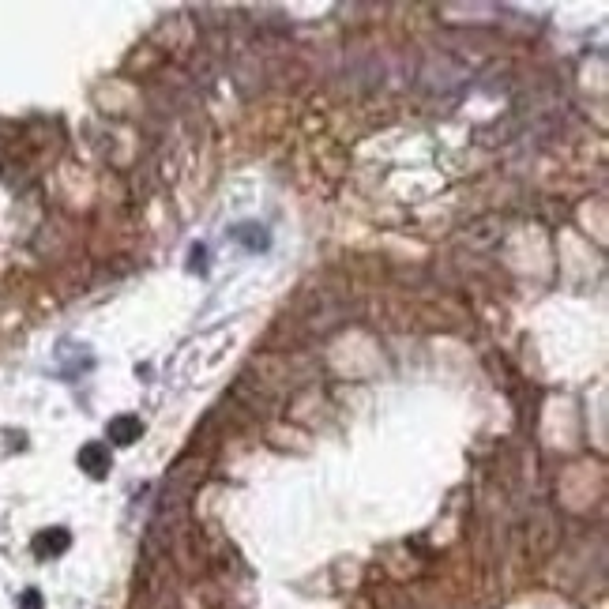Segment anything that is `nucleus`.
<instances>
[{
	"label": "nucleus",
	"mask_w": 609,
	"mask_h": 609,
	"mask_svg": "<svg viewBox=\"0 0 609 609\" xmlns=\"http://www.w3.org/2000/svg\"><path fill=\"white\" fill-rule=\"evenodd\" d=\"M113 467V455H110V444H102V440H91V444H83L79 448V470H87L91 478H106Z\"/></svg>",
	"instance_id": "nucleus-1"
},
{
	"label": "nucleus",
	"mask_w": 609,
	"mask_h": 609,
	"mask_svg": "<svg viewBox=\"0 0 609 609\" xmlns=\"http://www.w3.org/2000/svg\"><path fill=\"white\" fill-rule=\"evenodd\" d=\"M68 546H72V538H68V531H61V527L34 534V557H42V561H49V557H61Z\"/></svg>",
	"instance_id": "nucleus-2"
},
{
	"label": "nucleus",
	"mask_w": 609,
	"mask_h": 609,
	"mask_svg": "<svg viewBox=\"0 0 609 609\" xmlns=\"http://www.w3.org/2000/svg\"><path fill=\"white\" fill-rule=\"evenodd\" d=\"M106 437H110L113 444H136V440L143 437V422L132 418V414H121V418H113V422L106 425Z\"/></svg>",
	"instance_id": "nucleus-3"
},
{
	"label": "nucleus",
	"mask_w": 609,
	"mask_h": 609,
	"mask_svg": "<svg viewBox=\"0 0 609 609\" xmlns=\"http://www.w3.org/2000/svg\"><path fill=\"white\" fill-rule=\"evenodd\" d=\"M23 609H42V594H38V591L23 594Z\"/></svg>",
	"instance_id": "nucleus-4"
}]
</instances>
